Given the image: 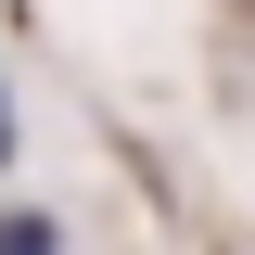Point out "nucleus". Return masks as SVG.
<instances>
[{
	"mask_svg": "<svg viewBox=\"0 0 255 255\" xmlns=\"http://www.w3.org/2000/svg\"><path fill=\"white\" fill-rule=\"evenodd\" d=\"M0 255H64V243H51V217H0Z\"/></svg>",
	"mask_w": 255,
	"mask_h": 255,
	"instance_id": "obj_1",
	"label": "nucleus"
},
{
	"mask_svg": "<svg viewBox=\"0 0 255 255\" xmlns=\"http://www.w3.org/2000/svg\"><path fill=\"white\" fill-rule=\"evenodd\" d=\"M0 140H13V128H0Z\"/></svg>",
	"mask_w": 255,
	"mask_h": 255,
	"instance_id": "obj_2",
	"label": "nucleus"
}]
</instances>
